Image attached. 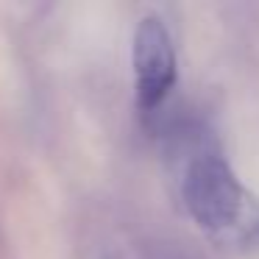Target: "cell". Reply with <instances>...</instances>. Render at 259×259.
<instances>
[{"label":"cell","mask_w":259,"mask_h":259,"mask_svg":"<svg viewBox=\"0 0 259 259\" xmlns=\"http://www.w3.org/2000/svg\"><path fill=\"white\" fill-rule=\"evenodd\" d=\"M181 198L195 226L229 253H259V198L240 181L226 156L198 148L181 179Z\"/></svg>","instance_id":"6da1fadb"},{"label":"cell","mask_w":259,"mask_h":259,"mask_svg":"<svg viewBox=\"0 0 259 259\" xmlns=\"http://www.w3.org/2000/svg\"><path fill=\"white\" fill-rule=\"evenodd\" d=\"M131 64H134V92L137 106L142 112H153L162 106L170 90L179 78V62H176V48L167 28L159 17L148 14L140 20L134 31V45H131Z\"/></svg>","instance_id":"7a4b0ae2"},{"label":"cell","mask_w":259,"mask_h":259,"mask_svg":"<svg viewBox=\"0 0 259 259\" xmlns=\"http://www.w3.org/2000/svg\"><path fill=\"white\" fill-rule=\"evenodd\" d=\"M156 259H184V256H179V253H173V251H162Z\"/></svg>","instance_id":"3957f363"}]
</instances>
